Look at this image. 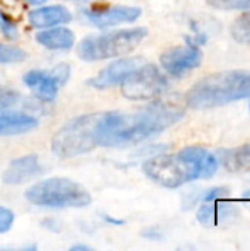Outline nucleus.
I'll list each match as a JSON object with an SVG mask.
<instances>
[{"label":"nucleus","mask_w":250,"mask_h":251,"mask_svg":"<svg viewBox=\"0 0 250 251\" xmlns=\"http://www.w3.org/2000/svg\"><path fill=\"white\" fill-rule=\"evenodd\" d=\"M184 113V106L175 100H156L136 113L106 112L100 146H136L164 132L177 124Z\"/></svg>","instance_id":"nucleus-1"},{"label":"nucleus","mask_w":250,"mask_h":251,"mask_svg":"<svg viewBox=\"0 0 250 251\" xmlns=\"http://www.w3.org/2000/svg\"><path fill=\"white\" fill-rule=\"evenodd\" d=\"M218 157L203 147H186L177 154H155L143 163V172L153 182L178 188L190 181L208 179L218 171Z\"/></svg>","instance_id":"nucleus-2"},{"label":"nucleus","mask_w":250,"mask_h":251,"mask_svg":"<svg viewBox=\"0 0 250 251\" xmlns=\"http://www.w3.org/2000/svg\"><path fill=\"white\" fill-rule=\"evenodd\" d=\"M250 96V72L227 71L197 81L186 94V104L196 110L225 106Z\"/></svg>","instance_id":"nucleus-3"},{"label":"nucleus","mask_w":250,"mask_h":251,"mask_svg":"<svg viewBox=\"0 0 250 251\" xmlns=\"http://www.w3.org/2000/svg\"><path fill=\"white\" fill-rule=\"evenodd\" d=\"M106 112L88 113L65 124L52 138V151L60 159L85 154L100 146Z\"/></svg>","instance_id":"nucleus-4"},{"label":"nucleus","mask_w":250,"mask_h":251,"mask_svg":"<svg viewBox=\"0 0 250 251\" xmlns=\"http://www.w3.org/2000/svg\"><path fill=\"white\" fill-rule=\"evenodd\" d=\"M25 199L38 207L81 209L91 203V194L78 182L68 178H50L31 185Z\"/></svg>","instance_id":"nucleus-5"},{"label":"nucleus","mask_w":250,"mask_h":251,"mask_svg":"<svg viewBox=\"0 0 250 251\" xmlns=\"http://www.w3.org/2000/svg\"><path fill=\"white\" fill-rule=\"evenodd\" d=\"M147 35L144 26L112 31L100 35L83 38L77 47V54L85 62H96L131 53Z\"/></svg>","instance_id":"nucleus-6"},{"label":"nucleus","mask_w":250,"mask_h":251,"mask_svg":"<svg viewBox=\"0 0 250 251\" xmlns=\"http://www.w3.org/2000/svg\"><path fill=\"white\" fill-rule=\"evenodd\" d=\"M122 96L128 100H150L168 88V81L152 63L140 65L121 84Z\"/></svg>","instance_id":"nucleus-7"},{"label":"nucleus","mask_w":250,"mask_h":251,"mask_svg":"<svg viewBox=\"0 0 250 251\" xmlns=\"http://www.w3.org/2000/svg\"><path fill=\"white\" fill-rule=\"evenodd\" d=\"M69 75V65L59 63L50 71H29L24 75L22 81L37 99L43 101H53L62 85L68 81Z\"/></svg>","instance_id":"nucleus-8"},{"label":"nucleus","mask_w":250,"mask_h":251,"mask_svg":"<svg viewBox=\"0 0 250 251\" xmlns=\"http://www.w3.org/2000/svg\"><path fill=\"white\" fill-rule=\"evenodd\" d=\"M202 63V51L196 41L187 40L186 46H177L167 50L161 56L162 68L172 76H183L199 68Z\"/></svg>","instance_id":"nucleus-9"},{"label":"nucleus","mask_w":250,"mask_h":251,"mask_svg":"<svg viewBox=\"0 0 250 251\" xmlns=\"http://www.w3.org/2000/svg\"><path fill=\"white\" fill-rule=\"evenodd\" d=\"M84 16L90 24L97 28H111L121 24H130L140 18L141 9L137 6H112V7H93L85 9Z\"/></svg>","instance_id":"nucleus-10"},{"label":"nucleus","mask_w":250,"mask_h":251,"mask_svg":"<svg viewBox=\"0 0 250 251\" xmlns=\"http://www.w3.org/2000/svg\"><path fill=\"white\" fill-rule=\"evenodd\" d=\"M140 65H143V60L140 57L118 59L109 63L108 66H105L96 76L88 79V85L97 90H106V88L119 85Z\"/></svg>","instance_id":"nucleus-11"},{"label":"nucleus","mask_w":250,"mask_h":251,"mask_svg":"<svg viewBox=\"0 0 250 251\" xmlns=\"http://www.w3.org/2000/svg\"><path fill=\"white\" fill-rule=\"evenodd\" d=\"M43 172L41 163L38 156L35 154H27L22 157H18L9 163L6 171L1 175V179L7 185H21L37 175Z\"/></svg>","instance_id":"nucleus-12"},{"label":"nucleus","mask_w":250,"mask_h":251,"mask_svg":"<svg viewBox=\"0 0 250 251\" xmlns=\"http://www.w3.org/2000/svg\"><path fill=\"white\" fill-rule=\"evenodd\" d=\"M239 216V210L234 204L217 201H205L197 210V221L203 226H217L230 222L233 218Z\"/></svg>","instance_id":"nucleus-13"},{"label":"nucleus","mask_w":250,"mask_h":251,"mask_svg":"<svg viewBox=\"0 0 250 251\" xmlns=\"http://www.w3.org/2000/svg\"><path fill=\"white\" fill-rule=\"evenodd\" d=\"M28 21L34 28H52L72 21V13L62 4L43 6L28 13Z\"/></svg>","instance_id":"nucleus-14"},{"label":"nucleus","mask_w":250,"mask_h":251,"mask_svg":"<svg viewBox=\"0 0 250 251\" xmlns=\"http://www.w3.org/2000/svg\"><path fill=\"white\" fill-rule=\"evenodd\" d=\"M35 40L49 50H69L75 43V34L69 28L57 26L37 32Z\"/></svg>","instance_id":"nucleus-15"},{"label":"nucleus","mask_w":250,"mask_h":251,"mask_svg":"<svg viewBox=\"0 0 250 251\" xmlns=\"http://www.w3.org/2000/svg\"><path fill=\"white\" fill-rule=\"evenodd\" d=\"M37 119L25 113L0 115V135H19L37 126Z\"/></svg>","instance_id":"nucleus-16"},{"label":"nucleus","mask_w":250,"mask_h":251,"mask_svg":"<svg viewBox=\"0 0 250 251\" xmlns=\"http://www.w3.org/2000/svg\"><path fill=\"white\" fill-rule=\"evenodd\" d=\"M218 162H221L230 172L248 171L250 169V144L231 150H222Z\"/></svg>","instance_id":"nucleus-17"},{"label":"nucleus","mask_w":250,"mask_h":251,"mask_svg":"<svg viewBox=\"0 0 250 251\" xmlns=\"http://www.w3.org/2000/svg\"><path fill=\"white\" fill-rule=\"evenodd\" d=\"M231 35L239 43H250V10L231 25Z\"/></svg>","instance_id":"nucleus-18"},{"label":"nucleus","mask_w":250,"mask_h":251,"mask_svg":"<svg viewBox=\"0 0 250 251\" xmlns=\"http://www.w3.org/2000/svg\"><path fill=\"white\" fill-rule=\"evenodd\" d=\"M27 59V53L15 46L0 43V63H19Z\"/></svg>","instance_id":"nucleus-19"},{"label":"nucleus","mask_w":250,"mask_h":251,"mask_svg":"<svg viewBox=\"0 0 250 251\" xmlns=\"http://www.w3.org/2000/svg\"><path fill=\"white\" fill-rule=\"evenodd\" d=\"M206 3L221 10H250V0H206Z\"/></svg>","instance_id":"nucleus-20"},{"label":"nucleus","mask_w":250,"mask_h":251,"mask_svg":"<svg viewBox=\"0 0 250 251\" xmlns=\"http://www.w3.org/2000/svg\"><path fill=\"white\" fill-rule=\"evenodd\" d=\"M0 31L10 40H15L18 37V28L15 22L0 9Z\"/></svg>","instance_id":"nucleus-21"},{"label":"nucleus","mask_w":250,"mask_h":251,"mask_svg":"<svg viewBox=\"0 0 250 251\" xmlns=\"http://www.w3.org/2000/svg\"><path fill=\"white\" fill-rule=\"evenodd\" d=\"M15 222V215L10 209L0 206V234L7 232Z\"/></svg>","instance_id":"nucleus-22"},{"label":"nucleus","mask_w":250,"mask_h":251,"mask_svg":"<svg viewBox=\"0 0 250 251\" xmlns=\"http://www.w3.org/2000/svg\"><path fill=\"white\" fill-rule=\"evenodd\" d=\"M228 196H230V190L227 187H215V188L205 191L202 200L203 201H217V200H222Z\"/></svg>","instance_id":"nucleus-23"},{"label":"nucleus","mask_w":250,"mask_h":251,"mask_svg":"<svg viewBox=\"0 0 250 251\" xmlns=\"http://www.w3.org/2000/svg\"><path fill=\"white\" fill-rule=\"evenodd\" d=\"M18 101V94L10 90H0V110L7 109Z\"/></svg>","instance_id":"nucleus-24"},{"label":"nucleus","mask_w":250,"mask_h":251,"mask_svg":"<svg viewBox=\"0 0 250 251\" xmlns=\"http://www.w3.org/2000/svg\"><path fill=\"white\" fill-rule=\"evenodd\" d=\"M141 235L147 240H159L161 238V234L155 229V228H147L146 231L141 232Z\"/></svg>","instance_id":"nucleus-25"},{"label":"nucleus","mask_w":250,"mask_h":251,"mask_svg":"<svg viewBox=\"0 0 250 251\" xmlns=\"http://www.w3.org/2000/svg\"><path fill=\"white\" fill-rule=\"evenodd\" d=\"M103 219H105V222L112 224V225H124V224H125L124 221H121V219H115V218H113V216H111V215H103Z\"/></svg>","instance_id":"nucleus-26"},{"label":"nucleus","mask_w":250,"mask_h":251,"mask_svg":"<svg viewBox=\"0 0 250 251\" xmlns=\"http://www.w3.org/2000/svg\"><path fill=\"white\" fill-rule=\"evenodd\" d=\"M71 250H90V247H87V246H83V244H78V246H74V247H71Z\"/></svg>","instance_id":"nucleus-27"},{"label":"nucleus","mask_w":250,"mask_h":251,"mask_svg":"<svg viewBox=\"0 0 250 251\" xmlns=\"http://www.w3.org/2000/svg\"><path fill=\"white\" fill-rule=\"evenodd\" d=\"M29 4H34V6H37V4H43V3H46L47 0H27Z\"/></svg>","instance_id":"nucleus-28"},{"label":"nucleus","mask_w":250,"mask_h":251,"mask_svg":"<svg viewBox=\"0 0 250 251\" xmlns=\"http://www.w3.org/2000/svg\"><path fill=\"white\" fill-rule=\"evenodd\" d=\"M242 199H243L245 201H248V203L250 204V190H249V191H246V193H243Z\"/></svg>","instance_id":"nucleus-29"}]
</instances>
